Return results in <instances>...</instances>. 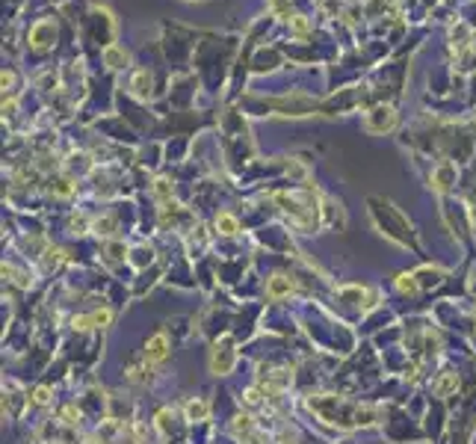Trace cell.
Listing matches in <instances>:
<instances>
[{
    "label": "cell",
    "mask_w": 476,
    "mask_h": 444,
    "mask_svg": "<svg viewBox=\"0 0 476 444\" xmlns=\"http://www.w3.org/2000/svg\"><path fill=\"white\" fill-rule=\"evenodd\" d=\"M234 359H237L234 343H231V341H222V343H216L213 359H210V368H213V373H228L231 368H234Z\"/></svg>",
    "instance_id": "1"
},
{
    "label": "cell",
    "mask_w": 476,
    "mask_h": 444,
    "mask_svg": "<svg viewBox=\"0 0 476 444\" xmlns=\"http://www.w3.org/2000/svg\"><path fill=\"white\" fill-rule=\"evenodd\" d=\"M417 275H400V279H396V287H400L403 293H417Z\"/></svg>",
    "instance_id": "9"
},
{
    "label": "cell",
    "mask_w": 476,
    "mask_h": 444,
    "mask_svg": "<svg viewBox=\"0 0 476 444\" xmlns=\"http://www.w3.org/2000/svg\"><path fill=\"white\" fill-rule=\"evenodd\" d=\"M154 193H157L160 198H169V196H172V184L160 178V181H154Z\"/></svg>",
    "instance_id": "10"
},
{
    "label": "cell",
    "mask_w": 476,
    "mask_h": 444,
    "mask_svg": "<svg viewBox=\"0 0 476 444\" xmlns=\"http://www.w3.org/2000/svg\"><path fill=\"white\" fill-rule=\"evenodd\" d=\"M184 412H186V418L190 420H207V415H210V406L204 403V400H190V403L184 406Z\"/></svg>",
    "instance_id": "4"
},
{
    "label": "cell",
    "mask_w": 476,
    "mask_h": 444,
    "mask_svg": "<svg viewBox=\"0 0 476 444\" xmlns=\"http://www.w3.org/2000/svg\"><path fill=\"white\" fill-rule=\"evenodd\" d=\"M452 181H456V169H452L450 163L438 166V172H435V190H447Z\"/></svg>",
    "instance_id": "5"
},
{
    "label": "cell",
    "mask_w": 476,
    "mask_h": 444,
    "mask_svg": "<svg viewBox=\"0 0 476 444\" xmlns=\"http://www.w3.org/2000/svg\"><path fill=\"white\" fill-rule=\"evenodd\" d=\"M166 355H169V335H166V332H157V335H151L146 343V361L160 364Z\"/></svg>",
    "instance_id": "2"
},
{
    "label": "cell",
    "mask_w": 476,
    "mask_h": 444,
    "mask_svg": "<svg viewBox=\"0 0 476 444\" xmlns=\"http://www.w3.org/2000/svg\"><path fill=\"white\" fill-rule=\"evenodd\" d=\"M104 57H107V65H113V69H121V60H125L127 62V53L125 51H121V48H116V44H113V48H109L107 53H104Z\"/></svg>",
    "instance_id": "8"
},
{
    "label": "cell",
    "mask_w": 476,
    "mask_h": 444,
    "mask_svg": "<svg viewBox=\"0 0 476 444\" xmlns=\"http://www.w3.org/2000/svg\"><path fill=\"white\" fill-rule=\"evenodd\" d=\"M48 400H51V391H48V388H39V391L33 394V403H36V406H45Z\"/></svg>",
    "instance_id": "11"
},
{
    "label": "cell",
    "mask_w": 476,
    "mask_h": 444,
    "mask_svg": "<svg viewBox=\"0 0 476 444\" xmlns=\"http://www.w3.org/2000/svg\"><path fill=\"white\" fill-rule=\"evenodd\" d=\"M216 228L222 231V234H234V231H240V222H237V216H231V214H219L216 216Z\"/></svg>",
    "instance_id": "7"
},
{
    "label": "cell",
    "mask_w": 476,
    "mask_h": 444,
    "mask_svg": "<svg viewBox=\"0 0 476 444\" xmlns=\"http://www.w3.org/2000/svg\"><path fill=\"white\" fill-rule=\"evenodd\" d=\"M296 291V284L287 279V275H272L270 279V284H267V293L272 296V299H281V296H290Z\"/></svg>",
    "instance_id": "3"
},
{
    "label": "cell",
    "mask_w": 476,
    "mask_h": 444,
    "mask_svg": "<svg viewBox=\"0 0 476 444\" xmlns=\"http://www.w3.org/2000/svg\"><path fill=\"white\" fill-rule=\"evenodd\" d=\"M130 89H134L136 95H151V77H148V71H136V77H134V83H130Z\"/></svg>",
    "instance_id": "6"
}]
</instances>
